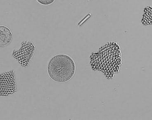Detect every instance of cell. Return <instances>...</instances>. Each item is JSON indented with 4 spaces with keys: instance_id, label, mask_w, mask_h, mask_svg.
<instances>
[{
    "instance_id": "6da1fadb",
    "label": "cell",
    "mask_w": 152,
    "mask_h": 120,
    "mask_svg": "<svg viewBox=\"0 0 152 120\" xmlns=\"http://www.w3.org/2000/svg\"><path fill=\"white\" fill-rule=\"evenodd\" d=\"M76 71L74 61L66 55L55 56L48 65V72L49 76L58 83H65L69 81L74 76Z\"/></svg>"
},
{
    "instance_id": "7a4b0ae2",
    "label": "cell",
    "mask_w": 152,
    "mask_h": 120,
    "mask_svg": "<svg viewBox=\"0 0 152 120\" xmlns=\"http://www.w3.org/2000/svg\"><path fill=\"white\" fill-rule=\"evenodd\" d=\"M13 73L6 72L0 76V96L7 95L15 89V78Z\"/></svg>"
},
{
    "instance_id": "3957f363",
    "label": "cell",
    "mask_w": 152,
    "mask_h": 120,
    "mask_svg": "<svg viewBox=\"0 0 152 120\" xmlns=\"http://www.w3.org/2000/svg\"><path fill=\"white\" fill-rule=\"evenodd\" d=\"M12 38V33L8 27L0 26V47L8 46L11 42Z\"/></svg>"
},
{
    "instance_id": "277c9868",
    "label": "cell",
    "mask_w": 152,
    "mask_h": 120,
    "mask_svg": "<svg viewBox=\"0 0 152 120\" xmlns=\"http://www.w3.org/2000/svg\"><path fill=\"white\" fill-rule=\"evenodd\" d=\"M37 1L42 5H49L53 4L55 0H37Z\"/></svg>"
}]
</instances>
